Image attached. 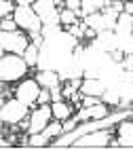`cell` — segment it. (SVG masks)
<instances>
[{
	"label": "cell",
	"mask_w": 133,
	"mask_h": 150,
	"mask_svg": "<svg viewBox=\"0 0 133 150\" xmlns=\"http://www.w3.org/2000/svg\"><path fill=\"white\" fill-rule=\"evenodd\" d=\"M15 13V2L13 0H2V4H0V15L2 17H11Z\"/></svg>",
	"instance_id": "cell-22"
},
{
	"label": "cell",
	"mask_w": 133,
	"mask_h": 150,
	"mask_svg": "<svg viewBox=\"0 0 133 150\" xmlns=\"http://www.w3.org/2000/svg\"><path fill=\"white\" fill-rule=\"evenodd\" d=\"M116 34H133V15L122 11L116 19V28H114Z\"/></svg>",
	"instance_id": "cell-14"
},
{
	"label": "cell",
	"mask_w": 133,
	"mask_h": 150,
	"mask_svg": "<svg viewBox=\"0 0 133 150\" xmlns=\"http://www.w3.org/2000/svg\"><path fill=\"white\" fill-rule=\"evenodd\" d=\"M49 102H53V99H51V91H49V89H42L40 95H38V104L42 106V104H49Z\"/></svg>",
	"instance_id": "cell-25"
},
{
	"label": "cell",
	"mask_w": 133,
	"mask_h": 150,
	"mask_svg": "<svg viewBox=\"0 0 133 150\" xmlns=\"http://www.w3.org/2000/svg\"><path fill=\"white\" fill-rule=\"evenodd\" d=\"M101 102H106V104H120V95L116 91H112V89H106V93L101 95Z\"/></svg>",
	"instance_id": "cell-23"
},
{
	"label": "cell",
	"mask_w": 133,
	"mask_h": 150,
	"mask_svg": "<svg viewBox=\"0 0 133 150\" xmlns=\"http://www.w3.org/2000/svg\"><path fill=\"white\" fill-rule=\"evenodd\" d=\"M17 21L13 19V15L11 17H4L2 19V23H0V30H2V32H17Z\"/></svg>",
	"instance_id": "cell-21"
},
{
	"label": "cell",
	"mask_w": 133,
	"mask_h": 150,
	"mask_svg": "<svg viewBox=\"0 0 133 150\" xmlns=\"http://www.w3.org/2000/svg\"><path fill=\"white\" fill-rule=\"evenodd\" d=\"M28 47H30V42H28L25 34H19V32H2L0 34V49H2V53L23 55Z\"/></svg>",
	"instance_id": "cell-5"
},
{
	"label": "cell",
	"mask_w": 133,
	"mask_h": 150,
	"mask_svg": "<svg viewBox=\"0 0 133 150\" xmlns=\"http://www.w3.org/2000/svg\"><path fill=\"white\" fill-rule=\"evenodd\" d=\"M49 91H51V99H53V102H61V99H64L61 87H53V89H49Z\"/></svg>",
	"instance_id": "cell-24"
},
{
	"label": "cell",
	"mask_w": 133,
	"mask_h": 150,
	"mask_svg": "<svg viewBox=\"0 0 133 150\" xmlns=\"http://www.w3.org/2000/svg\"><path fill=\"white\" fill-rule=\"evenodd\" d=\"M80 0H66V8H70V11H80Z\"/></svg>",
	"instance_id": "cell-31"
},
{
	"label": "cell",
	"mask_w": 133,
	"mask_h": 150,
	"mask_svg": "<svg viewBox=\"0 0 133 150\" xmlns=\"http://www.w3.org/2000/svg\"><path fill=\"white\" fill-rule=\"evenodd\" d=\"M110 139H112V129L104 127V129H95L91 133L80 135L72 146H76V148H104L110 144Z\"/></svg>",
	"instance_id": "cell-4"
},
{
	"label": "cell",
	"mask_w": 133,
	"mask_h": 150,
	"mask_svg": "<svg viewBox=\"0 0 133 150\" xmlns=\"http://www.w3.org/2000/svg\"><path fill=\"white\" fill-rule=\"evenodd\" d=\"M28 104L21 102L19 97H13L8 99V102L2 104L0 108V118H2V123H8V125H19V121H23L28 116Z\"/></svg>",
	"instance_id": "cell-3"
},
{
	"label": "cell",
	"mask_w": 133,
	"mask_h": 150,
	"mask_svg": "<svg viewBox=\"0 0 133 150\" xmlns=\"http://www.w3.org/2000/svg\"><path fill=\"white\" fill-rule=\"evenodd\" d=\"M80 8L85 11V15H91V13H97V11H104V8L110 4L108 0H80Z\"/></svg>",
	"instance_id": "cell-16"
},
{
	"label": "cell",
	"mask_w": 133,
	"mask_h": 150,
	"mask_svg": "<svg viewBox=\"0 0 133 150\" xmlns=\"http://www.w3.org/2000/svg\"><path fill=\"white\" fill-rule=\"evenodd\" d=\"M85 23H87L89 28H93L95 32H104V30H110V28H108V19H106L104 11H97V13L87 15V17H85Z\"/></svg>",
	"instance_id": "cell-13"
},
{
	"label": "cell",
	"mask_w": 133,
	"mask_h": 150,
	"mask_svg": "<svg viewBox=\"0 0 133 150\" xmlns=\"http://www.w3.org/2000/svg\"><path fill=\"white\" fill-rule=\"evenodd\" d=\"M25 72H28V62L23 59V55L2 53V59H0V78H2V83L19 81Z\"/></svg>",
	"instance_id": "cell-1"
},
{
	"label": "cell",
	"mask_w": 133,
	"mask_h": 150,
	"mask_svg": "<svg viewBox=\"0 0 133 150\" xmlns=\"http://www.w3.org/2000/svg\"><path fill=\"white\" fill-rule=\"evenodd\" d=\"M34 11L40 15V19H42L45 25H59V8L55 4V0H36V2L32 4Z\"/></svg>",
	"instance_id": "cell-6"
},
{
	"label": "cell",
	"mask_w": 133,
	"mask_h": 150,
	"mask_svg": "<svg viewBox=\"0 0 133 150\" xmlns=\"http://www.w3.org/2000/svg\"><path fill=\"white\" fill-rule=\"evenodd\" d=\"M118 144L133 146V121H122L118 127Z\"/></svg>",
	"instance_id": "cell-15"
},
{
	"label": "cell",
	"mask_w": 133,
	"mask_h": 150,
	"mask_svg": "<svg viewBox=\"0 0 133 150\" xmlns=\"http://www.w3.org/2000/svg\"><path fill=\"white\" fill-rule=\"evenodd\" d=\"M61 91H64V99H72V95L76 93V89L72 87V83H70V85H66L64 89H61Z\"/></svg>",
	"instance_id": "cell-30"
},
{
	"label": "cell",
	"mask_w": 133,
	"mask_h": 150,
	"mask_svg": "<svg viewBox=\"0 0 133 150\" xmlns=\"http://www.w3.org/2000/svg\"><path fill=\"white\" fill-rule=\"evenodd\" d=\"M125 51H120V49H114V51H110V59L112 62H116V64H120L122 59H125V55H122Z\"/></svg>",
	"instance_id": "cell-28"
},
{
	"label": "cell",
	"mask_w": 133,
	"mask_h": 150,
	"mask_svg": "<svg viewBox=\"0 0 133 150\" xmlns=\"http://www.w3.org/2000/svg\"><path fill=\"white\" fill-rule=\"evenodd\" d=\"M108 114H110L108 108L99 102V104H95V106H85V108L76 114V121H78V123H85V121H93V118H104V116H108Z\"/></svg>",
	"instance_id": "cell-9"
},
{
	"label": "cell",
	"mask_w": 133,
	"mask_h": 150,
	"mask_svg": "<svg viewBox=\"0 0 133 150\" xmlns=\"http://www.w3.org/2000/svg\"><path fill=\"white\" fill-rule=\"evenodd\" d=\"M13 19L17 21V25L25 30V32H36V30H42V19H40V15L34 11L32 4H19L15 8L13 13Z\"/></svg>",
	"instance_id": "cell-2"
},
{
	"label": "cell",
	"mask_w": 133,
	"mask_h": 150,
	"mask_svg": "<svg viewBox=\"0 0 133 150\" xmlns=\"http://www.w3.org/2000/svg\"><path fill=\"white\" fill-rule=\"evenodd\" d=\"M93 47L99 49V51H106V53L114 51V49H116V32H114V30H104V32H99L95 36Z\"/></svg>",
	"instance_id": "cell-10"
},
{
	"label": "cell",
	"mask_w": 133,
	"mask_h": 150,
	"mask_svg": "<svg viewBox=\"0 0 133 150\" xmlns=\"http://www.w3.org/2000/svg\"><path fill=\"white\" fill-rule=\"evenodd\" d=\"M53 116V108H49V104H42L38 110H34L30 116V129L28 133H40L49 125V118Z\"/></svg>",
	"instance_id": "cell-7"
},
{
	"label": "cell",
	"mask_w": 133,
	"mask_h": 150,
	"mask_svg": "<svg viewBox=\"0 0 133 150\" xmlns=\"http://www.w3.org/2000/svg\"><path fill=\"white\" fill-rule=\"evenodd\" d=\"M125 11L133 15V2H125Z\"/></svg>",
	"instance_id": "cell-32"
},
{
	"label": "cell",
	"mask_w": 133,
	"mask_h": 150,
	"mask_svg": "<svg viewBox=\"0 0 133 150\" xmlns=\"http://www.w3.org/2000/svg\"><path fill=\"white\" fill-rule=\"evenodd\" d=\"M76 127H78V121H76V118H70V121H64V131H66V133L74 131Z\"/></svg>",
	"instance_id": "cell-29"
},
{
	"label": "cell",
	"mask_w": 133,
	"mask_h": 150,
	"mask_svg": "<svg viewBox=\"0 0 133 150\" xmlns=\"http://www.w3.org/2000/svg\"><path fill=\"white\" fill-rule=\"evenodd\" d=\"M125 2H133V0H125Z\"/></svg>",
	"instance_id": "cell-34"
},
{
	"label": "cell",
	"mask_w": 133,
	"mask_h": 150,
	"mask_svg": "<svg viewBox=\"0 0 133 150\" xmlns=\"http://www.w3.org/2000/svg\"><path fill=\"white\" fill-rule=\"evenodd\" d=\"M36 81H38V85L42 89H53V87H59L61 76H59L57 70H40Z\"/></svg>",
	"instance_id": "cell-12"
},
{
	"label": "cell",
	"mask_w": 133,
	"mask_h": 150,
	"mask_svg": "<svg viewBox=\"0 0 133 150\" xmlns=\"http://www.w3.org/2000/svg\"><path fill=\"white\" fill-rule=\"evenodd\" d=\"M30 135V139H28V144L30 146H34V148H40V146H47L49 144V135L45 133V131H40V133H28Z\"/></svg>",
	"instance_id": "cell-20"
},
{
	"label": "cell",
	"mask_w": 133,
	"mask_h": 150,
	"mask_svg": "<svg viewBox=\"0 0 133 150\" xmlns=\"http://www.w3.org/2000/svg\"><path fill=\"white\" fill-rule=\"evenodd\" d=\"M23 59L28 62V66H38V59H40V47L38 45H30L23 53Z\"/></svg>",
	"instance_id": "cell-19"
},
{
	"label": "cell",
	"mask_w": 133,
	"mask_h": 150,
	"mask_svg": "<svg viewBox=\"0 0 133 150\" xmlns=\"http://www.w3.org/2000/svg\"><path fill=\"white\" fill-rule=\"evenodd\" d=\"M99 99L101 97H97V95H83V106H95V104H99Z\"/></svg>",
	"instance_id": "cell-27"
},
{
	"label": "cell",
	"mask_w": 133,
	"mask_h": 150,
	"mask_svg": "<svg viewBox=\"0 0 133 150\" xmlns=\"http://www.w3.org/2000/svg\"><path fill=\"white\" fill-rule=\"evenodd\" d=\"M55 4H57V8H59V6H64V4H66V0H55Z\"/></svg>",
	"instance_id": "cell-33"
},
{
	"label": "cell",
	"mask_w": 133,
	"mask_h": 150,
	"mask_svg": "<svg viewBox=\"0 0 133 150\" xmlns=\"http://www.w3.org/2000/svg\"><path fill=\"white\" fill-rule=\"evenodd\" d=\"M120 66L125 68V70H129V72H133V53H127L125 59L120 62Z\"/></svg>",
	"instance_id": "cell-26"
},
{
	"label": "cell",
	"mask_w": 133,
	"mask_h": 150,
	"mask_svg": "<svg viewBox=\"0 0 133 150\" xmlns=\"http://www.w3.org/2000/svg\"><path fill=\"white\" fill-rule=\"evenodd\" d=\"M53 116L57 118V121H66V118H70V114H72V110H70L68 104L64 102H53Z\"/></svg>",
	"instance_id": "cell-17"
},
{
	"label": "cell",
	"mask_w": 133,
	"mask_h": 150,
	"mask_svg": "<svg viewBox=\"0 0 133 150\" xmlns=\"http://www.w3.org/2000/svg\"><path fill=\"white\" fill-rule=\"evenodd\" d=\"M80 19L76 15V11H70V8H61V13H59V23L64 25V28H70V25H74L78 23Z\"/></svg>",
	"instance_id": "cell-18"
},
{
	"label": "cell",
	"mask_w": 133,
	"mask_h": 150,
	"mask_svg": "<svg viewBox=\"0 0 133 150\" xmlns=\"http://www.w3.org/2000/svg\"><path fill=\"white\" fill-rule=\"evenodd\" d=\"M106 83L101 78H85L83 85H80V95H97L101 97L106 93Z\"/></svg>",
	"instance_id": "cell-11"
},
{
	"label": "cell",
	"mask_w": 133,
	"mask_h": 150,
	"mask_svg": "<svg viewBox=\"0 0 133 150\" xmlns=\"http://www.w3.org/2000/svg\"><path fill=\"white\" fill-rule=\"evenodd\" d=\"M40 91H42V87L38 85V81H23L21 85L17 87V97L21 99V102H25L28 106H32V104H38V95Z\"/></svg>",
	"instance_id": "cell-8"
}]
</instances>
